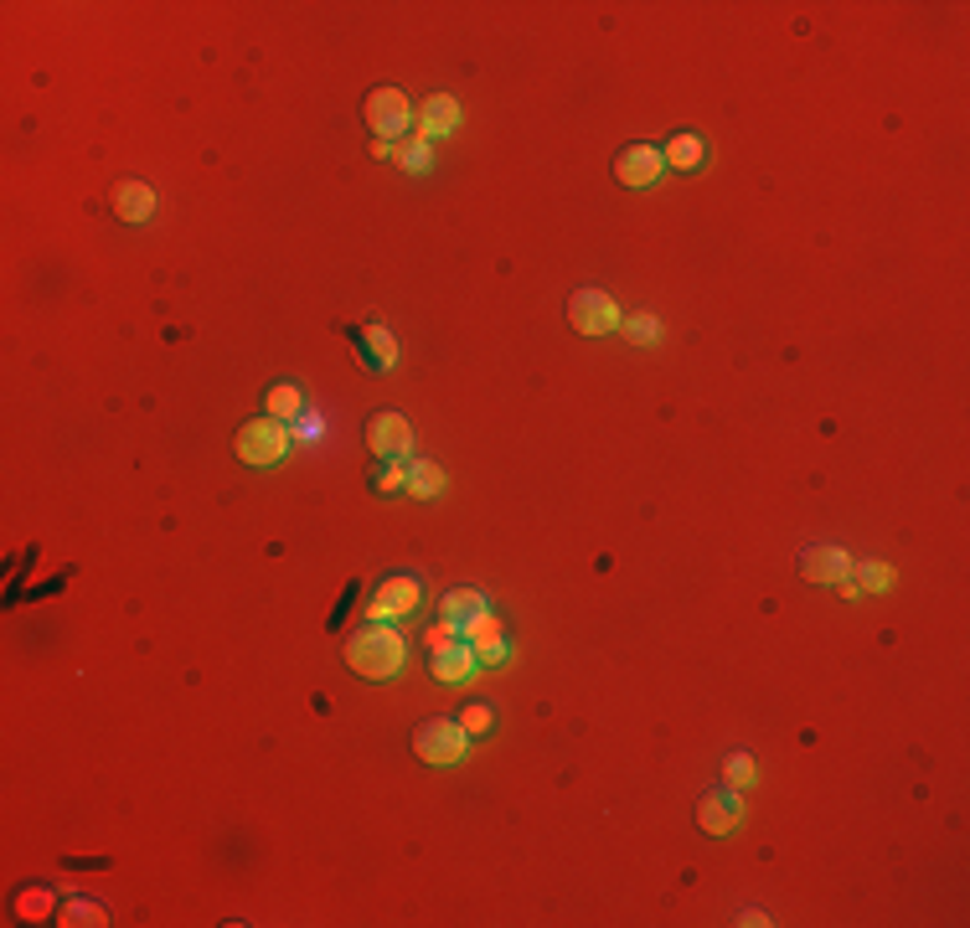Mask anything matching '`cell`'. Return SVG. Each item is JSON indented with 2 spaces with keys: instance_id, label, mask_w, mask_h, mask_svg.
<instances>
[{
  "instance_id": "cell-11",
  "label": "cell",
  "mask_w": 970,
  "mask_h": 928,
  "mask_svg": "<svg viewBox=\"0 0 970 928\" xmlns=\"http://www.w3.org/2000/svg\"><path fill=\"white\" fill-rule=\"evenodd\" d=\"M744 815V804H738V789H708L702 800H697V825L708 831V836H728L733 825Z\"/></svg>"
},
{
  "instance_id": "cell-7",
  "label": "cell",
  "mask_w": 970,
  "mask_h": 928,
  "mask_svg": "<svg viewBox=\"0 0 970 928\" xmlns=\"http://www.w3.org/2000/svg\"><path fill=\"white\" fill-rule=\"evenodd\" d=\"M419 603H423L419 578H413V573H393V578H383V583H377V594H372V619L387 624V619L413 614Z\"/></svg>"
},
{
  "instance_id": "cell-23",
  "label": "cell",
  "mask_w": 970,
  "mask_h": 928,
  "mask_svg": "<svg viewBox=\"0 0 970 928\" xmlns=\"http://www.w3.org/2000/svg\"><path fill=\"white\" fill-rule=\"evenodd\" d=\"M393 155H398V165H404V171H429V140H419V134H413V140H404V145L393 150Z\"/></svg>"
},
{
  "instance_id": "cell-19",
  "label": "cell",
  "mask_w": 970,
  "mask_h": 928,
  "mask_svg": "<svg viewBox=\"0 0 970 928\" xmlns=\"http://www.w3.org/2000/svg\"><path fill=\"white\" fill-rule=\"evenodd\" d=\"M408 491L419 495V501L440 495L444 491V470L434 465V459H413V465H408Z\"/></svg>"
},
{
  "instance_id": "cell-30",
  "label": "cell",
  "mask_w": 970,
  "mask_h": 928,
  "mask_svg": "<svg viewBox=\"0 0 970 928\" xmlns=\"http://www.w3.org/2000/svg\"><path fill=\"white\" fill-rule=\"evenodd\" d=\"M300 434L315 438V434H320V419H315V413H305V419H300Z\"/></svg>"
},
{
  "instance_id": "cell-28",
  "label": "cell",
  "mask_w": 970,
  "mask_h": 928,
  "mask_svg": "<svg viewBox=\"0 0 970 928\" xmlns=\"http://www.w3.org/2000/svg\"><path fill=\"white\" fill-rule=\"evenodd\" d=\"M357 594H362V583H351L347 599L336 603V614H330V630H341V624H347V614H351V603H357Z\"/></svg>"
},
{
  "instance_id": "cell-21",
  "label": "cell",
  "mask_w": 970,
  "mask_h": 928,
  "mask_svg": "<svg viewBox=\"0 0 970 928\" xmlns=\"http://www.w3.org/2000/svg\"><path fill=\"white\" fill-rule=\"evenodd\" d=\"M62 924L68 928H98L104 924V908H98V903H83V897H78V903H68V908H62Z\"/></svg>"
},
{
  "instance_id": "cell-17",
  "label": "cell",
  "mask_w": 970,
  "mask_h": 928,
  "mask_svg": "<svg viewBox=\"0 0 970 928\" xmlns=\"http://www.w3.org/2000/svg\"><path fill=\"white\" fill-rule=\"evenodd\" d=\"M661 161H666V165H677V171H687V176H692L697 165L708 161V145H702V134H692V129H681V134H671V140H666V150H661Z\"/></svg>"
},
{
  "instance_id": "cell-3",
  "label": "cell",
  "mask_w": 970,
  "mask_h": 928,
  "mask_svg": "<svg viewBox=\"0 0 970 928\" xmlns=\"http://www.w3.org/2000/svg\"><path fill=\"white\" fill-rule=\"evenodd\" d=\"M362 119H366V129L387 145V140H404L408 134V125H413V104H408L404 89H372L366 93V104H362Z\"/></svg>"
},
{
  "instance_id": "cell-16",
  "label": "cell",
  "mask_w": 970,
  "mask_h": 928,
  "mask_svg": "<svg viewBox=\"0 0 970 928\" xmlns=\"http://www.w3.org/2000/svg\"><path fill=\"white\" fill-rule=\"evenodd\" d=\"M470 650H476V660H486V666L506 660V630H501V619L486 614L470 624Z\"/></svg>"
},
{
  "instance_id": "cell-10",
  "label": "cell",
  "mask_w": 970,
  "mask_h": 928,
  "mask_svg": "<svg viewBox=\"0 0 970 928\" xmlns=\"http://www.w3.org/2000/svg\"><path fill=\"white\" fill-rule=\"evenodd\" d=\"M109 207H114V218L129 222V227H140V222L155 218V207H161V197H155V186L145 181H114L109 191Z\"/></svg>"
},
{
  "instance_id": "cell-13",
  "label": "cell",
  "mask_w": 970,
  "mask_h": 928,
  "mask_svg": "<svg viewBox=\"0 0 970 928\" xmlns=\"http://www.w3.org/2000/svg\"><path fill=\"white\" fill-rule=\"evenodd\" d=\"M434 676H440L444 686H465V681L476 676V650L459 645V639L440 645V650H434Z\"/></svg>"
},
{
  "instance_id": "cell-27",
  "label": "cell",
  "mask_w": 970,
  "mask_h": 928,
  "mask_svg": "<svg viewBox=\"0 0 970 928\" xmlns=\"http://www.w3.org/2000/svg\"><path fill=\"white\" fill-rule=\"evenodd\" d=\"M888 578H893V573H888L883 563H862V567H857V583H867V588H883Z\"/></svg>"
},
{
  "instance_id": "cell-12",
  "label": "cell",
  "mask_w": 970,
  "mask_h": 928,
  "mask_svg": "<svg viewBox=\"0 0 970 928\" xmlns=\"http://www.w3.org/2000/svg\"><path fill=\"white\" fill-rule=\"evenodd\" d=\"M491 614V603H486V594L480 588H449L440 603V619L444 624H455V630H470L476 619Z\"/></svg>"
},
{
  "instance_id": "cell-9",
  "label": "cell",
  "mask_w": 970,
  "mask_h": 928,
  "mask_svg": "<svg viewBox=\"0 0 970 928\" xmlns=\"http://www.w3.org/2000/svg\"><path fill=\"white\" fill-rule=\"evenodd\" d=\"M800 578H806V583H846V578H852V557H846V547L810 542L806 552H800Z\"/></svg>"
},
{
  "instance_id": "cell-20",
  "label": "cell",
  "mask_w": 970,
  "mask_h": 928,
  "mask_svg": "<svg viewBox=\"0 0 970 928\" xmlns=\"http://www.w3.org/2000/svg\"><path fill=\"white\" fill-rule=\"evenodd\" d=\"M372 491H377V495L408 491V465H383V470H372Z\"/></svg>"
},
{
  "instance_id": "cell-5",
  "label": "cell",
  "mask_w": 970,
  "mask_h": 928,
  "mask_svg": "<svg viewBox=\"0 0 970 928\" xmlns=\"http://www.w3.org/2000/svg\"><path fill=\"white\" fill-rule=\"evenodd\" d=\"M413 753H419L423 764H434V768L459 764V759H465V728L434 717V723H423V728L413 732Z\"/></svg>"
},
{
  "instance_id": "cell-22",
  "label": "cell",
  "mask_w": 970,
  "mask_h": 928,
  "mask_svg": "<svg viewBox=\"0 0 970 928\" xmlns=\"http://www.w3.org/2000/svg\"><path fill=\"white\" fill-rule=\"evenodd\" d=\"M16 913H21V918H32V924H37V918H47V913H52V892H42V888L21 892V897H16Z\"/></svg>"
},
{
  "instance_id": "cell-8",
  "label": "cell",
  "mask_w": 970,
  "mask_h": 928,
  "mask_svg": "<svg viewBox=\"0 0 970 928\" xmlns=\"http://www.w3.org/2000/svg\"><path fill=\"white\" fill-rule=\"evenodd\" d=\"M661 171H666V161H661L656 145H624L620 155H615V181L630 186V191H645V186H656Z\"/></svg>"
},
{
  "instance_id": "cell-24",
  "label": "cell",
  "mask_w": 970,
  "mask_h": 928,
  "mask_svg": "<svg viewBox=\"0 0 970 928\" xmlns=\"http://www.w3.org/2000/svg\"><path fill=\"white\" fill-rule=\"evenodd\" d=\"M459 728H465V732H491L495 728V707H491V702H470L465 717H459Z\"/></svg>"
},
{
  "instance_id": "cell-14",
  "label": "cell",
  "mask_w": 970,
  "mask_h": 928,
  "mask_svg": "<svg viewBox=\"0 0 970 928\" xmlns=\"http://www.w3.org/2000/svg\"><path fill=\"white\" fill-rule=\"evenodd\" d=\"M455 125H459V104L449 98V93H434V98H429V104L419 109V140H429V145H434V140H444V134H449Z\"/></svg>"
},
{
  "instance_id": "cell-26",
  "label": "cell",
  "mask_w": 970,
  "mask_h": 928,
  "mask_svg": "<svg viewBox=\"0 0 970 928\" xmlns=\"http://www.w3.org/2000/svg\"><path fill=\"white\" fill-rule=\"evenodd\" d=\"M723 768H728V784H733V789H738V784H749V779H753V764H749V753H733V759H728V764H723Z\"/></svg>"
},
{
  "instance_id": "cell-15",
  "label": "cell",
  "mask_w": 970,
  "mask_h": 928,
  "mask_svg": "<svg viewBox=\"0 0 970 928\" xmlns=\"http://www.w3.org/2000/svg\"><path fill=\"white\" fill-rule=\"evenodd\" d=\"M351 336H357V356H366V366L387 372V366L398 362V341H393L387 326H357Z\"/></svg>"
},
{
  "instance_id": "cell-1",
  "label": "cell",
  "mask_w": 970,
  "mask_h": 928,
  "mask_svg": "<svg viewBox=\"0 0 970 928\" xmlns=\"http://www.w3.org/2000/svg\"><path fill=\"white\" fill-rule=\"evenodd\" d=\"M408 660V639L398 630H387V624H357L347 639V666L362 681H387V676H398Z\"/></svg>"
},
{
  "instance_id": "cell-18",
  "label": "cell",
  "mask_w": 970,
  "mask_h": 928,
  "mask_svg": "<svg viewBox=\"0 0 970 928\" xmlns=\"http://www.w3.org/2000/svg\"><path fill=\"white\" fill-rule=\"evenodd\" d=\"M264 408H269V419L290 423V419L305 413V398H300V387H294V383H274L269 392H264Z\"/></svg>"
},
{
  "instance_id": "cell-29",
  "label": "cell",
  "mask_w": 970,
  "mask_h": 928,
  "mask_svg": "<svg viewBox=\"0 0 970 928\" xmlns=\"http://www.w3.org/2000/svg\"><path fill=\"white\" fill-rule=\"evenodd\" d=\"M455 639V624H444L440 619V630H429V650H440V645H449Z\"/></svg>"
},
{
  "instance_id": "cell-25",
  "label": "cell",
  "mask_w": 970,
  "mask_h": 928,
  "mask_svg": "<svg viewBox=\"0 0 970 928\" xmlns=\"http://www.w3.org/2000/svg\"><path fill=\"white\" fill-rule=\"evenodd\" d=\"M624 336H630L635 346H656L661 326H656V320H651V315H630V320H624Z\"/></svg>"
},
{
  "instance_id": "cell-4",
  "label": "cell",
  "mask_w": 970,
  "mask_h": 928,
  "mask_svg": "<svg viewBox=\"0 0 970 928\" xmlns=\"http://www.w3.org/2000/svg\"><path fill=\"white\" fill-rule=\"evenodd\" d=\"M568 326L579 336H609L620 326V305L605 290H573L568 294Z\"/></svg>"
},
{
  "instance_id": "cell-6",
  "label": "cell",
  "mask_w": 970,
  "mask_h": 928,
  "mask_svg": "<svg viewBox=\"0 0 970 928\" xmlns=\"http://www.w3.org/2000/svg\"><path fill=\"white\" fill-rule=\"evenodd\" d=\"M366 449H372L377 459H408V449H413V428H408V419L398 413V408H383V413L366 419Z\"/></svg>"
},
{
  "instance_id": "cell-2",
  "label": "cell",
  "mask_w": 970,
  "mask_h": 928,
  "mask_svg": "<svg viewBox=\"0 0 970 928\" xmlns=\"http://www.w3.org/2000/svg\"><path fill=\"white\" fill-rule=\"evenodd\" d=\"M284 449H290V434H284V423L269 419V413H264V419L238 423V434H233V455H238V465H254V470L279 465Z\"/></svg>"
}]
</instances>
